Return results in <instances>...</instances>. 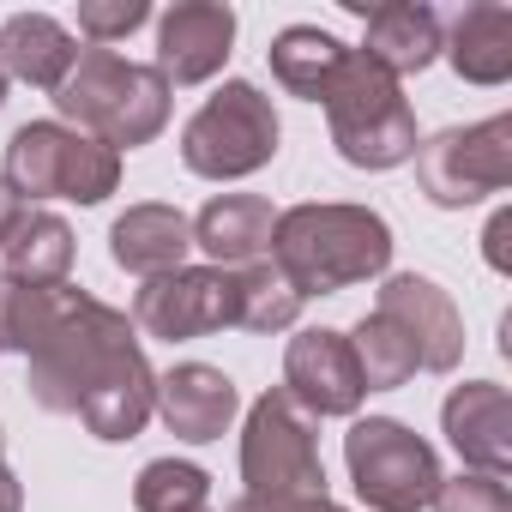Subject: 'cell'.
<instances>
[{"label": "cell", "instance_id": "6da1fadb", "mask_svg": "<svg viewBox=\"0 0 512 512\" xmlns=\"http://www.w3.org/2000/svg\"><path fill=\"white\" fill-rule=\"evenodd\" d=\"M133 362H145V350H139V332L121 308L97 302L91 290L49 284L43 326L25 350V386L43 410L79 416V404L97 386H109L115 374H127Z\"/></svg>", "mask_w": 512, "mask_h": 512}, {"label": "cell", "instance_id": "7a4b0ae2", "mask_svg": "<svg viewBox=\"0 0 512 512\" xmlns=\"http://www.w3.org/2000/svg\"><path fill=\"white\" fill-rule=\"evenodd\" d=\"M272 266L296 284V296H338L350 284L386 278L392 266V223L350 199H308L278 211L272 229Z\"/></svg>", "mask_w": 512, "mask_h": 512}, {"label": "cell", "instance_id": "3957f363", "mask_svg": "<svg viewBox=\"0 0 512 512\" xmlns=\"http://www.w3.org/2000/svg\"><path fill=\"white\" fill-rule=\"evenodd\" d=\"M61 109V127L109 145V151H139L169 127V85L157 67H139L115 49H79L73 73L49 91Z\"/></svg>", "mask_w": 512, "mask_h": 512}, {"label": "cell", "instance_id": "277c9868", "mask_svg": "<svg viewBox=\"0 0 512 512\" xmlns=\"http://www.w3.org/2000/svg\"><path fill=\"white\" fill-rule=\"evenodd\" d=\"M320 109H326L332 145H338V157H344L350 169H374V175H380V169L410 163L416 145H422L416 109H410L404 85H398L386 67H374L362 49H350L344 73H338V85H332V97H326Z\"/></svg>", "mask_w": 512, "mask_h": 512}, {"label": "cell", "instance_id": "5b68a950", "mask_svg": "<svg viewBox=\"0 0 512 512\" xmlns=\"http://www.w3.org/2000/svg\"><path fill=\"white\" fill-rule=\"evenodd\" d=\"M278 109L253 79H223L181 127V163L199 181H247L278 157Z\"/></svg>", "mask_w": 512, "mask_h": 512}, {"label": "cell", "instance_id": "8992f818", "mask_svg": "<svg viewBox=\"0 0 512 512\" xmlns=\"http://www.w3.org/2000/svg\"><path fill=\"white\" fill-rule=\"evenodd\" d=\"M7 181L25 205H49V199H73V205H103L121 187V151L61 127V121H25L7 139Z\"/></svg>", "mask_w": 512, "mask_h": 512}, {"label": "cell", "instance_id": "52a82bcc", "mask_svg": "<svg viewBox=\"0 0 512 512\" xmlns=\"http://www.w3.org/2000/svg\"><path fill=\"white\" fill-rule=\"evenodd\" d=\"M344 464L368 512H422L440 488V452L398 416H356L344 434Z\"/></svg>", "mask_w": 512, "mask_h": 512}, {"label": "cell", "instance_id": "ba28073f", "mask_svg": "<svg viewBox=\"0 0 512 512\" xmlns=\"http://www.w3.org/2000/svg\"><path fill=\"white\" fill-rule=\"evenodd\" d=\"M241 482L260 500H290V494H326V458L314 416H302L284 386L260 392L241 428Z\"/></svg>", "mask_w": 512, "mask_h": 512}, {"label": "cell", "instance_id": "9c48e42d", "mask_svg": "<svg viewBox=\"0 0 512 512\" xmlns=\"http://www.w3.org/2000/svg\"><path fill=\"white\" fill-rule=\"evenodd\" d=\"M416 187L440 211L482 205L512 187V115H488L470 127H446L416 145Z\"/></svg>", "mask_w": 512, "mask_h": 512}, {"label": "cell", "instance_id": "30bf717a", "mask_svg": "<svg viewBox=\"0 0 512 512\" xmlns=\"http://www.w3.org/2000/svg\"><path fill=\"white\" fill-rule=\"evenodd\" d=\"M127 320H133V332L163 338V344L211 338V332L235 326V272H223V266H181V272H163V278L139 284Z\"/></svg>", "mask_w": 512, "mask_h": 512}, {"label": "cell", "instance_id": "8fae6325", "mask_svg": "<svg viewBox=\"0 0 512 512\" xmlns=\"http://www.w3.org/2000/svg\"><path fill=\"white\" fill-rule=\"evenodd\" d=\"M284 398H290L302 416H314V422H326V416H356L362 398H368V386H362V368H356V356H350V338L332 332V326L296 332L290 350H284Z\"/></svg>", "mask_w": 512, "mask_h": 512}, {"label": "cell", "instance_id": "7c38bea8", "mask_svg": "<svg viewBox=\"0 0 512 512\" xmlns=\"http://www.w3.org/2000/svg\"><path fill=\"white\" fill-rule=\"evenodd\" d=\"M374 314H386V320L416 344L422 374H452V368L464 362V314H458V302H452L434 278H422V272H392V278L380 284Z\"/></svg>", "mask_w": 512, "mask_h": 512}, {"label": "cell", "instance_id": "4fadbf2b", "mask_svg": "<svg viewBox=\"0 0 512 512\" xmlns=\"http://www.w3.org/2000/svg\"><path fill=\"white\" fill-rule=\"evenodd\" d=\"M235 55V7L223 0H175L157 19V73L163 85H205L229 67Z\"/></svg>", "mask_w": 512, "mask_h": 512}, {"label": "cell", "instance_id": "5bb4252c", "mask_svg": "<svg viewBox=\"0 0 512 512\" xmlns=\"http://www.w3.org/2000/svg\"><path fill=\"white\" fill-rule=\"evenodd\" d=\"M440 434L464 458V470L482 476H512V398L494 380H464L440 404Z\"/></svg>", "mask_w": 512, "mask_h": 512}, {"label": "cell", "instance_id": "9a60e30c", "mask_svg": "<svg viewBox=\"0 0 512 512\" xmlns=\"http://www.w3.org/2000/svg\"><path fill=\"white\" fill-rule=\"evenodd\" d=\"M235 410H241V392H235V380H229L223 368H211V362H175L169 374H157V416H163V428H169L175 440H187V446L223 440L229 422H235Z\"/></svg>", "mask_w": 512, "mask_h": 512}, {"label": "cell", "instance_id": "2e32d148", "mask_svg": "<svg viewBox=\"0 0 512 512\" xmlns=\"http://www.w3.org/2000/svg\"><path fill=\"white\" fill-rule=\"evenodd\" d=\"M187 247H193V223H187V211H175L163 199L127 205L109 223V260L127 278H139V284H151L163 272H181L187 266Z\"/></svg>", "mask_w": 512, "mask_h": 512}, {"label": "cell", "instance_id": "e0dca14e", "mask_svg": "<svg viewBox=\"0 0 512 512\" xmlns=\"http://www.w3.org/2000/svg\"><path fill=\"white\" fill-rule=\"evenodd\" d=\"M187 223H193V247L205 253L211 266H223V272H241V266L272 260L278 211H272V199H260V193H217V199H205V211L187 217Z\"/></svg>", "mask_w": 512, "mask_h": 512}, {"label": "cell", "instance_id": "ac0fdd59", "mask_svg": "<svg viewBox=\"0 0 512 512\" xmlns=\"http://www.w3.org/2000/svg\"><path fill=\"white\" fill-rule=\"evenodd\" d=\"M440 43H446V25L428 0H380V7L362 13V55L374 67H386L392 79L434 67Z\"/></svg>", "mask_w": 512, "mask_h": 512}, {"label": "cell", "instance_id": "d6986e66", "mask_svg": "<svg viewBox=\"0 0 512 512\" xmlns=\"http://www.w3.org/2000/svg\"><path fill=\"white\" fill-rule=\"evenodd\" d=\"M79 61V37L55 13H13L0 25V73L25 79L37 91H55Z\"/></svg>", "mask_w": 512, "mask_h": 512}, {"label": "cell", "instance_id": "ffe728a7", "mask_svg": "<svg viewBox=\"0 0 512 512\" xmlns=\"http://www.w3.org/2000/svg\"><path fill=\"white\" fill-rule=\"evenodd\" d=\"M440 55L452 61V73L464 85H506L512 79V7H500V0L464 7L458 25L446 31Z\"/></svg>", "mask_w": 512, "mask_h": 512}, {"label": "cell", "instance_id": "44dd1931", "mask_svg": "<svg viewBox=\"0 0 512 512\" xmlns=\"http://www.w3.org/2000/svg\"><path fill=\"white\" fill-rule=\"evenodd\" d=\"M73 272V223L49 205H25L13 223L7 247H0V278L13 284H67Z\"/></svg>", "mask_w": 512, "mask_h": 512}, {"label": "cell", "instance_id": "7402d4cb", "mask_svg": "<svg viewBox=\"0 0 512 512\" xmlns=\"http://www.w3.org/2000/svg\"><path fill=\"white\" fill-rule=\"evenodd\" d=\"M266 61H272V79H278L290 97L326 103L332 85H338V73H344V61H350V49H344L332 31H320V25H290V31L272 37Z\"/></svg>", "mask_w": 512, "mask_h": 512}, {"label": "cell", "instance_id": "603a6c76", "mask_svg": "<svg viewBox=\"0 0 512 512\" xmlns=\"http://www.w3.org/2000/svg\"><path fill=\"white\" fill-rule=\"evenodd\" d=\"M344 338H350V356H356L368 392H398V386H410V380L422 374L416 344H410L386 314H362L356 332H344Z\"/></svg>", "mask_w": 512, "mask_h": 512}, {"label": "cell", "instance_id": "cb8c5ba5", "mask_svg": "<svg viewBox=\"0 0 512 512\" xmlns=\"http://www.w3.org/2000/svg\"><path fill=\"white\" fill-rule=\"evenodd\" d=\"M296 320H302V296H296V284L272 260L235 272V326L241 332L272 338V332H290Z\"/></svg>", "mask_w": 512, "mask_h": 512}, {"label": "cell", "instance_id": "d4e9b609", "mask_svg": "<svg viewBox=\"0 0 512 512\" xmlns=\"http://www.w3.org/2000/svg\"><path fill=\"white\" fill-rule=\"evenodd\" d=\"M211 500V476L187 458H151L133 482V506L139 512H193Z\"/></svg>", "mask_w": 512, "mask_h": 512}, {"label": "cell", "instance_id": "484cf974", "mask_svg": "<svg viewBox=\"0 0 512 512\" xmlns=\"http://www.w3.org/2000/svg\"><path fill=\"white\" fill-rule=\"evenodd\" d=\"M43 308H49V284H13L0 278V350H31L37 326H43Z\"/></svg>", "mask_w": 512, "mask_h": 512}, {"label": "cell", "instance_id": "4316f807", "mask_svg": "<svg viewBox=\"0 0 512 512\" xmlns=\"http://www.w3.org/2000/svg\"><path fill=\"white\" fill-rule=\"evenodd\" d=\"M139 25H151V0H79V37L91 49H109Z\"/></svg>", "mask_w": 512, "mask_h": 512}, {"label": "cell", "instance_id": "83f0119b", "mask_svg": "<svg viewBox=\"0 0 512 512\" xmlns=\"http://www.w3.org/2000/svg\"><path fill=\"white\" fill-rule=\"evenodd\" d=\"M434 512H512V488L500 476H482V470H458V476H440Z\"/></svg>", "mask_w": 512, "mask_h": 512}, {"label": "cell", "instance_id": "f1b7e54d", "mask_svg": "<svg viewBox=\"0 0 512 512\" xmlns=\"http://www.w3.org/2000/svg\"><path fill=\"white\" fill-rule=\"evenodd\" d=\"M229 512H344L332 494H290V500H260V494H241Z\"/></svg>", "mask_w": 512, "mask_h": 512}, {"label": "cell", "instance_id": "f546056e", "mask_svg": "<svg viewBox=\"0 0 512 512\" xmlns=\"http://www.w3.org/2000/svg\"><path fill=\"white\" fill-rule=\"evenodd\" d=\"M506 241H512V211L500 205V211L488 217V229H482V260H488V266H494L500 278L512 272V247H506Z\"/></svg>", "mask_w": 512, "mask_h": 512}, {"label": "cell", "instance_id": "4dcf8cb0", "mask_svg": "<svg viewBox=\"0 0 512 512\" xmlns=\"http://www.w3.org/2000/svg\"><path fill=\"white\" fill-rule=\"evenodd\" d=\"M25 217V199L7 187V181H0V247H7V235H13V223Z\"/></svg>", "mask_w": 512, "mask_h": 512}, {"label": "cell", "instance_id": "1f68e13d", "mask_svg": "<svg viewBox=\"0 0 512 512\" xmlns=\"http://www.w3.org/2000/svg\"><path fill=\"white\" fill-rule=\"evenodd\" d=\"M0 512H25V488H19V476L7 470V458H0Z\"/></svg>", "mask_w": 512, "mask_h": 512}, {"label": "cell", "instance_id": "d6a6232c", "mask_svg": "<svg viewBox=\"0 0 512 512\" xmlns=\"http://www.w3.org/2000/svg\"><path fill=\"white\" fill-rule=\"evenodd\" d=\"M0 103H7V73H0Z\"/></svg>", "mask_w": 512, "mask_h": 512}, {"label": "cell", "instance_id": "836d02e7", "mask_svg": "<svg viewBox=\"0 0 512 512\" xmlns=\"http://www.w3.org/2000/svg\"><path fill=\"white\" fill-rule=\"evenodd\" d=\"M193 512H211V506H193Z\"/></svg>", "mask_w": 512, "mask_h": 512}, {"label": "cell", "instance_id": "e575fe53", "mask_svg": "<svg viewBox=\"0 0 512 512\" xmlns=\"http://www.w3.org/2000/svg\"><path fill=\"white\" fill-rule=\"evenodd\" d=\"M0 458H7V446H0Z\"/></svg>", "mask_w": 512, "mask_h": 512}]
</instances>
